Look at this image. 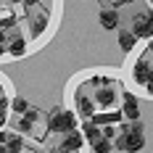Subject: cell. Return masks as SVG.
Returning <instances> with one entry per match:
<instances>
[{
  "label": "cell",
  "instance_id": "obj_1",
  "mask_svg": "<svg viewBox=\"0 0 153 153\" xmlns=\"http://www.w3.org/2000/svg\"><path fill=\"white\" fill-rule=\"evenodd\" d=\"M114 148H119L124 153H137L145 148V135H143V124L140 122H127L122 127V135L116 137Z\"/></svg>",
  "mask_w": 153,
  "mask_h": 153
},
{
  "label": "cell",
  "instance_id": "obj_2",
  "mask_svg": "<svg viewBox=\"0 0 153 153\" xmlns=\"http://www.w3.org/2000/svg\"><path fill=\"white\" fill-rule=\"evenodd\" d=\"M48 129L50 132H74L76 129V116L74 111H63V108H53L48 114Z\"/></svg>",
  "mask_w": 153,
  "mask_h": 153
},
{
  "label": "cell",
  "instance_id": "obj_3",
  "mask_svg": "<svg viewBox=\"0 0 153 153\" xmlns=\"http://www.w3.org/2000/svg\"><path fill=\"white\" fill-rule=\"evenodd\" d=\"M132 34H135V37H145V40L153 37V11L137 13L132 19Z\"/></svg>",
  "mask_w": 153,
  "mask_h": 153
},
{
  "label": "cell",
  "instance_id": "obj_4",
  "mask_svg": "<svg viewBox=\"0 0 153 153\" xmlns=\"http://www.w3.org/2000/svg\"><path fill=\"white\" fill-rule=\"evenodd\" d=\"M122 116H127V122H140V103L132 92H124L122 98Z\"/></svg>",
  "mask_w": 153,
  "mask_h": 153
},
{
  "label": "cell",
  "instance_id": "obj_5",
  "mask_svg": "<svg viewBox=\"0 0 153 153\" xmlns=\"http://www.w3.org/2000/svg\"><path fill=\"white\" fill-rule=\"evenodd\" d=\"M82 143H85V137L79 135V132H66V137H63V143H61V151H66V153H74V151H79L82 148Z\"/></svg>",
  "mask_w": 153,
  "mask_h": 153
},
{
  "label": "cell",
  "instance_id": "obj_6",
  "mask_svg": "<svg viewBox=\"0 0 153 153\" xmlns=\"http://www.w3.org/2000/svg\"><path fill=\"white\" fill-rule=\"evenodd\" d=\"M40 119V111L37 108H29L27 114H21V119H19V132H32L34 129V124Z\"/></svg>",
  "mask_w": 153,
  "mask_h": 153
},
{
  "label": "cell",
  "instance_id": "obj_7",
  "mask_svg": "<svg viewBox=\"0 0 153 153\" xmlns=\"http://www.w3.org/2000/svg\"><path fill=\"white\" fill-rule=\"evenodd\" d=\"M100 27L108 29V32L119 27V13H116V8H103V11H100Z\"/></svg>",
  "mask_w": 153,
  "mask_h": 153
},
{
  "label": "cell",
  "instance_id": "obj_8",
  "mask_svg": "<svg viewBox=\"0 0 153 153\" xmlns=\"http://www.w3.org/2000/svg\"><path fill=\"white\" fill-rule=\"evenodd\" d=\"M76 108H79V114L87 122V119H92V114H95V100L92 98H85V95H76Z\"/></svg>",
  "mask_w": 153,
  "mask_h": 153
},
{
  "label": "cell",
  "instance_id": "obj_9",
  "mask_svg": "<svg viewBox=\"0 0 153 153\" xmlns=\"http://www.w3.org/2000/svg\"><path fill=\"white\" fill-rule=\"evenodd\" d=\"M79 135H82V137L87 140L90 145L95 143V140H100V137H103V135H100V129H98V124H92L90 119H87V122L82 124V132H79Z\"/></svg>",
  "mask_w": 153,
  "mask_h": 153
},
{
  "label": "cell",
  "instance_id": "obj_10",
  "mask_svg": "<svg viewBox=\"0 0 153 153\" xmlns=\"http://www.w3.org/2000/svg\"><path fill=\"white\" fill-rule=\"evenodd\" d=\"M148 71H151V66H148V63H145V58H140L137 63H135V82H137V85H145V79H148Z\"/></svg>",
  "mask_w": 153,
  "mask_h": 153
},
{
  "label": "cell",
  "instance_id": "obj_11",
  "mask_svg": "<svg viewBox=\"0 0 153 153\" xmlns=\"http://www.w3.org/2000/svg\"><path fill=\"white\" fill-rule=\"evenodd\" d=\"M135 42H137V37H135V34H132V32H119V48H122V50H127V53H129V50H132V48H135Z\"/></svg>",
  "mask_w": 153,
  "mask_h": 153
},
{
  "label": "cell",
  "instance_id": "obj_12",
  "mask_svg": "<svg viewBox=\"0 0 153 153\" xmlns=\"http://www.w3.org/2000/svg\"><path fill=\"white\" fill-rule=\"evenodd\" d=\"M5 50H11V56L19 58V56H24V50H27V40H24V37H13V40L8 42Z\"/></svg>",
  "mask_w": 153,
  "mask_h": 153
},
{
  "label": "cell",
  "instance_id": "obj_13",
  "mask_svg": "<svg viewBox=\"0 0 153 153\" xmlns=\"http://www.w3.org/2000/svg\"><path fill=\"white\" fill-rule=\"evenodd\" d=\"M3 148H5L8 153H21V151H24V140L19 137V135H11V137H8V143H5Z\"/></svg>",
  "mask_w": 153,
  "mask_h": 153
},
{
  "label": "cell",
  "instance_id": "obj_14",
  "mask_svg": "<svg viewBox=\"0 0 153 153\" xmlns=\"http://www.w3.org/2000/svg\"><path fill=\"white\" fill-rule=\"evenodd\" d=\"M45 27H48V13H37L32 21V34H42Z\"/></svg>",
  "mask_w": 153,
  "mask_h": 153
},
{
  "label": "cell",
  "instance_id": "obj_15",
  "mask_svg": "<svg viewBox=\"0 0 153 153\" xmlns=\"http://www.w3.org/2000/svg\"><path fill=\"white\" fill-rule=\"evenodd\" d=\"M92 151H95V153H111V151H114V143L106 140V137H100V140L92 143Z\"/></svg>",
  "mask_w": 153,
  "mask_h": 153
},
{
  "label": "cell",
  "instance_id": "obj_16",
  "mask_svg": "<svg viewBox=\"0 0 153 153\" xmlns=\"http://www.w3.org/2000/svg\"><path fill=\"white\" fill-rule=\"evenodd\" d=\"M95 100H98L100 106H111V100H114V92H111V90H98V92H95Z\"/></svg>",
  "mask_w": 153,
  "mask_h": 153
},
{
  "label": "cell",
  "instance_id": "obj_17",
  "mask_svg": "<svg viewBox=\"0 0 153 153\" xmlns=\"http://www.w3.org/2000/svg\"><path fill=\"white\" fill-rule=\"evenodd\" d=\"M11 108H13L16 114H27V111H29V103H27L24 98H13V100H11Z\"/></svg>",
  "mask_w": 153,
  "mask_h": 153
},
{
  "label": "cell",
  "instance_id": "obj_18",
  "mask_svg": "<svg viewBox=\"0 0 153 153\" xmlns=\"http://www.w3.org/2000/svg\"><path fill=\"white\" fill-rule=\"evenodd\" d=\"M11 24H13V16H3V19H0V32H3V29H8Z\"/></svg>",
  "mask_w": 153,
  "mask_h": 153
},
{
  "label": "cell",
  "instance_id": "obj_19",
  "mask_svg": "<svg viewBox=\"0 0 153 153\" xmlns=\"http://www.w3.org/2000/svg\"><path fill=\"white\" fill-rule=\"evenodd\" d=\"M145 87H148V92L153 95V66H151V71H148V79H145Z\"/></svg>",
  "mask_w": 153,
  "mask_h": 153
},
{
  "label": "cell",
  "instance_id": "obj_20",
  "mask_svg": "<svg viewBox=\"0 0 153 153\" xmlns=\"http://www.w3.org/2000/svg\"><path fill=\"white\" fill-rule=\"evenodd\" d=\"M8 137H11V132H3V129H0V145H5Z\"/></svg>",
  "mask_w": 153,
  "mask_h": 153
},
{
  "label": "cell",
  "instance_id": "obj_21",
  "mask_svg": "<svg viewBox=\"0 0 153 153\" xmlns=\"http://www.w3.org/2000/svg\"><path fill=\"white\" fill-rule=\"evenodd\" d=\"M5 108H8V100H5V98L0 95V114H5Z\"/></svg>",
  "mask_w": 153,
  "mask_h": 153
},
{
  "label": "cell",
  "instance_id": "obj_22",
  "mask_svg": "<svg viewBox=\"0 0 153 153\" xmlns=\"http://www.w3.org/2000/svg\"><path fill=\"white\" fill-rule=\"evenodd\" d=\"M124 3H132V0H114V8H119V5H124Z\"/></svg>",
  "mask_w": 153,
  "mask_h": 153
},
{
  "label": "cell",
  "instance_id": "obj_23",
  "mask_svg": "<svg viewBox=\"0 0 153 153\" xmlns=\"http://www.w3.org/2000/svg\"><path fill=\"white\" fill-rule=\"evenodd\" d=\"M3 124H5V114H0V129H3Z\"/></svg>",
  "mask_w": 153,
  "mask_h": 153
},
{
  "label": "cell",
  "instance_id": "obj_24",
  "mask_svg": "<svg viewBox=\"0 0 153 153\" xmlns=\"http://www.w3.org/2000/svg\"><path fill=\"white\" fill-rule=\"evenodd\" d=\"M21 3H24V5H34L37 0H21Z\"/></svg>",
  "mask_w": 153,
  "mask_h": 153
},
{
  "label": "cell",
  "instance_id": "obj_25",
  "mask_svg": "<svg viewBox=\"0 0 153 153\" xmlns=\"http://www.w3.org/2000/svg\"><path fill=\"white\" fill-rule=\"evenodd\" d=\"M0 45H5V34L3 32H0Z\"/></svg>",
  "mask_w": 153,
  "mask_h": 153
},
{
  "label": "cell",
  "instance_id": "obj_26",
  "mask_svg": "<svg viewBox=\"0 0 153 153\" xmlns=\"http://www.w3.org/2000/svg\"><path fill=\"white\" fill-rule=\"evenodd\" d=\"M148 42H151V45H148V48H151V53H153V37H151V40H148Z\"/></svg>",
  "mask_w": 153,
  "mask_h": 153
},
{
  "label": "cell",
  "instance_id": "obj_27",
  "mask_svg": "<svg viewBox=\"0 0 153 153\" xmlns=\"http://www.w3.org/2000/svg\"><path fill=\"white\" fill-rule=\"evenodd\" d=\"M3 53H5V45H0V56H3Z\"/></svg>",
  "mask_w": 153,
  "mask_h": 153
},
{
  "label": "cell",
  "instance_id": "obj_28",
  "mask_svg": "<svg viewBox=\"0 0 153 153\" xmlns=\"http://www.w3.org/2000/svg\"><path fill=\"white\" fill-rule=\"evenodd\" d=\"M0 153H8V151H5V148H3V145H0Z\"/></svg>",
  "mask_w": 153,
  "mask_h": 153
},
{
  "label": "cell",
  "instance_id": "obj_29",
  "mask_svg": "<svg viewBox=\"0 0 153 153\" xmlns=\"http://www.w3.org/2000/svg\"><path fill=\"white\" fill-rule=\"evenodd\" d=\"M56 153H66V151H56Z\"/></svg>",
  "mask_w": 153,
  "mask_h": 153
},
{
  "label": "cell",
  "instance_id": "obj_30",
  "mask_svg": "<svg viewBox=\"0 0 153 153\" xmlns=\"http://www.w3.org/2000/svg\"><path fill=\"white\" fill-rule=\"evenodd\" d=\"M151 5H153V0H151Z\"/></svg>",
  "mask_w": 153,
  "mask_h": 153
}]
</instances>
